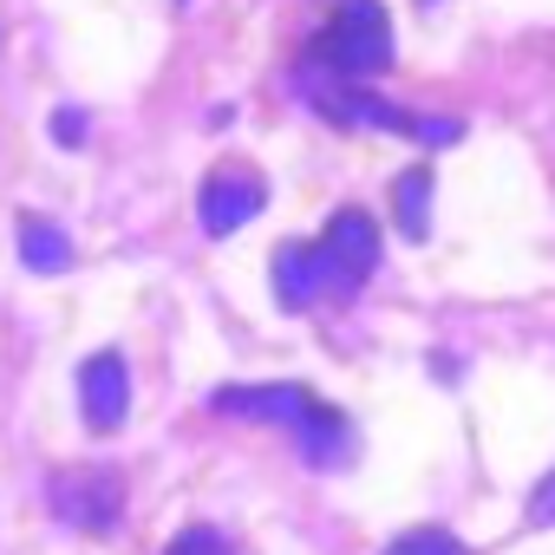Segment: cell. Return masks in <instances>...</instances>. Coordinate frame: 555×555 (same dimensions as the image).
I'll list each match as a JSON object with an SVG mask.
<instances>
[{
  "label": "cell",
  "instance_id": "obj_1",
  "mask_svg": "<svg viewBox=\"0 0 555 555\" xmlns=\"http://www.w3.org/2000/svg\"><path fill=\"white\" fill-rule=\"evenodd\" d=\"M301 99L321 112V118H334V125H347V131H392V138H412V144H457L464 138V125L457 118H418V112H405V105H392V99H379V92H366V86H353V79H340V73H327V66H301Z\"/></svg>",
  "mask_w": 555,
  "mask_h": 555
},
{
  "label": "cell",
  "instance_id": "obj_2",
  "mask_svg": "<svg viewBox=\"0 0 555 555\" xmlns=\"http://www.w3.org/2000/svg\"><path fill=\"white\" fill-rule=\"evenodd\" d=\"M314 66H327L353 86H366L392 66V21H386L379 0H347L334 14V27L321 34V47H314Z\"/></svg>",
  "mask_w": 555,
  "mask_h": 555
},
{
  "label": "cell",
  "instance_id": "obj_3",
  "mask_svg": "<svg viewBox=\"0 0 555 555\" xmlns=\"http://www.w3.org/2000/svg\"><path fill=\"white\" fill-rule=\"evenodd\" d=\"M314 248H321V261H327L334 301H353V295L366 288V274L379 268V222H373L366 209H334V222H327V235H321Z\"/></svg>",
  "mask_w": 555,
  "mask_h": 555
},
{
  "label": "cell",
  "instance_id": "obj_4",
  "mask_svg": "<svg viewBox=\"0 0 555 555\" xmlns=\"http://www.w3.org/2000/svg\"><path fill=\"white\" fill-rule=\"evenodd\" d=\"M268 209V183L248 170V164H216L196 190V222L203 235H235L242 222H255Z\"/></svg>",
  "mask_w": 555,
  "mask_h": 555
},
{
  "label": "cell",
  "instance_id": "obj_5",
  "mask_svg": "<svg viewBox=\"0 0 555 555\" xmlns=\"http://www.w3.org/2000/svg\"><path fill=\"white\" fill-rule=\"evenodd\" d=\"M308 405H314V392H308V386H295V379H274V386H222V392L209 399V412H222V418L288 425V431L308 418Z\"/></svg>",
  "mask_w": 555,
  "mask_h": 555
},
{
  "label": "cell",
  "instance_id": "obj_6",
  "mask_svg": "<svg viewBox=\"0 0 555 555\" xmlns=\"http://www.w3.org/2000/svg\"><path fill=\"white\" fill-rule=\"evenodd\" d=\"M53 509L79 529H112L118 509H125L118 470H60L53 477Z\"/></svg>",
  "mask_w": 555,
  "mask_h": 555
},
{
  "label": "cell",
  "instance_id": "obj_7",
  "mask_svg": "<svg viewBox=\"0 0 555 555\" xmlns=\"http://www.w3.org/2000/svg\"><path fill=\"white\" fill-rule=\"evenodd\" d=\"M79 405H86V425L105 438V431H118L125 425V412H131V373H125V353H92L86 366H79Z\"/></svg>",
  "mask_w": 555,
  "mask_h": 555
},
{
  "label": "cell",
  "instance_id": "obj_8",
  "mask_svg": "<svg viewBox=\"0 0 555 555\" xmlns=\"http://www.w3.org/2000/svg\"><path fill=\"white\" fill-rule=\"evenodd\" d=\"M274 301L282 308H314V301H334V288H327V261H321V248L314 242H282L274 248Z\"/></svg>",
  "mask_w": 555,
  "mask_h": 555
},
{
  "label": "cell",
  "instance_id": "obj_9",
  "mask_svg": "<svg viewBox=\"0 0 555 555\" xmlns=\"http://www.w3.org/2000/svg\"><path fill=\"white\" fill-rule=\"evenodd\" d=\"M295 451L314 464V470H340L347 457H353V425H347V412H334V405H308V418L295 425Z\"/></svg>",
  "mask_w": 555,
  "mask_h": 555
},
{
  "label": "cell",
  "instance_id": "obj_10",
  "mask_svg": "<svg viewBox=\"0 0 555 555\" xmlns=\"http://www.w3.org/2000/svg\"><path fill=\"white\" fill-rule=\"evenodd\" d=\"M14 229H21V261H27L34 274H66V268L79 261L73 235H66L53 216H21Z\"/></svg>",
  "mask_w": 555,
  "mask_h": 555
},
{
  "label": "cell",
  "instance_id": "obj_11",
  "mask_svg": "<svg viewBox=\"0 0 555 555\" xmlns=\"http://www.w3.org/2000/svg\"><path fill=\"white\" fill-rule=\"evenodd\" d=\"M431 164H412V170H399V183H392V222H399V235H412V242H425L431 235Z\"/></svg>",
  "mask_w": 555,
  "mask_h": 555
},
{
  "label": "cell",
  "instance_id": "obj_12",
  "mask_svg": "<svg viewBox=\"0 0 555 555\" xmlns=\"http://www.w3.org/2000/svg\"><path fill=\"white\" fill-rule=\"evenodd\" d=\"M386 555H464V542H457L451 529L425 522V529H405V535H392V542H386Z\"/></svg>",
  "mask_w": 555,
  "mask_h": 555
},
{
  "label": "cell",
  "instance_id": "obj_13",
  "mask_svg": "<svg viewBox=\"0 0 555 555\" xmlns=\"http://www.w3.org/2000/svg\"><path fill=\"white\" fill-rule=\"evenodd\" d=\"M164 555H242V548H235L222 529H209V522H190V529H177V535H170V548H164Z\"/></svg>",
  "mask_w": 555,
  "mask_h": 555
},
{
  "label": "cell",
  "instance_id": "obj_14",
  "mask_svg": "<svg viewBox=\"0 0 555 555\" xmlns=\"http://www.w3.org/2000/svg\"><path fill=\"white\" fill-rule=\"evenodd\" d=\"M529 522H535V529H548V522H555V470L535 483V496H529Z\"/></svg>",
  "mask_w": 555,
  "mask_h": 555
},
{
  "label": "cell",
  "instance_id": "obj_15",
  "mask_svg": "<svg viewBox=\"0 0 555 555\" xmlns=\"http://www.w3.org/2000/svg\"><path fill=\"white\" fill-rule=\"evenodd\" d=\"M53 138H60V144H86V112L60 105V112H53Z\"/></svg>",
  "mask_w": 555,
  "mask_h": 555
},
{
  "label": "cell",
  "instance_id": "obj_16",
  "mask_svg": "<svg viewBox=\"0 0 555 555\" xmlns=\"http://www.w3.org/2000/svg\"><path fill=\"white\" fill-rule=\"evenodd\" d=\"M418 8H431V0H418Z\"/></svg>",
  "mask_w": 555,
  "mask_h": 555
}]
</instances>
